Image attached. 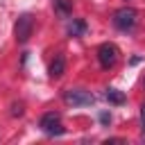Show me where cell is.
<instances>
[{
    "mask_svg": "<svg viewBox=\"0 0 145 145\" xmlns=\"http://www.w3.org/2000/svg\"><path fill=\"white\" fill-rule=\"evenodd\" d=\"M63 102L70 106H88L95 102V95L84 88H68V91H63Z\"/></svg>",
    "mask_w": 145,
    "mask_h": 145,
    "instance_id": "obj_1",
    "label": "cell"
},
{
    "mask_svg": "<svg viewBox=\"0 0 145 145\" xmlns=\"http://www.w3.org/2000/svg\"><path fill=\"white\" fill-rule=\"evenodd\" d=\"M136 20H138V14H136V9H131V7H120V9L113 14V25H116L118 29H122V32L134 29Z\"/></svg>",
    "mask_w": 145,
    "mask_h": 145,
    "instance_id": "obj_2",
    "label": "cell"
},
{
    "mask_svg": "<svg viewBox=\"0 0 145 145\" xmlns=\"http://www.w3.org/2000/svg\"><path fill=\"white\" fill-rule=\"evenodd\" d=\"M32 29H34V18L32 14H20L16 18V25H14V36L18 43H25L29 36H32Z\"/></svg>",
    "mask_w": 145,
    "mask_h": 145,
    "instance_id": "obj_3",
    "label": "cell"
},
{
    "mask_svg": "<svg viewBox=\"0 0 145 145\" xmlns=\"http://www.w3.org/2000/svg\"><path fill=\"white\" fill-rule=\"evenodd\" d=\"M41 129L48 134V136H63L66 134V129H63V125H61V118H59V113H45L43 118H41Z\"/></svg>",
    "mask_w": 145,
    "mask_h": 145,
    "instance_id": "obj_4",
    "label": "cell"
},
{
    "mask_svg": "<svg viewBox=\"0 0 145 145\" xmlns=\"http://www.w3.org/2000/svg\"><path fill=\"white\" fill-rule=\"evenodd\" d=\"M97 61H100V66L102 68H113L116 66V61H118V48L113 45V43H102L100 48H97Z\"/></svg>",
    "mask_w": 145,
    "mask_h": 145,
    "instance_id": "obj_5",
    "label": "cell"
},
{
    "mask_svg": "<svg viewBox=\"0 0 145 145\" xmlns=\"http://www.w3.org/2000/svg\"><path fill=\"white\" fill-rule=\"evenodd\" d=\"M48 72H50V77H52V79H59V77L66 72V57H63V54H54V59L50 61Z\"/></svg>",
    "mask_w": 145,
    "mask_h": 145,
    "instance_id": "obj_6",
    "label": "cell"
},
{
    "mask_svg": "<svg viewBox=\"0 0 145 145\" xmlns=\"http://www.w3.org/2000/svg\"><path fill=\"white\" fill-rule=\"evenodd\" d=\"M104 97H106L111 104H122V102H125V93H122V91H118V88H106Z\"/></svg>",
    "mask_w": 145,
    "mask_h": 145,
    "instance_id": "obj_7",
    "label": "cell"
},
{
    "mask_svg": "<svg viewBox=\"0 0 145 145\" xmlns=\"http://www.w3.org/2000/svg\"><path fill=\"white\" fill-rule=\"evenodd\" d=\"M70 36H79V34H84L86 32V23L84 20H72V25H70Z\"/></svg>",
    "mask_w": 145,
    "mask_h": 145,
    "instance_id": "obj_8",
    "label": "cell"
},
{
    "mask_svg": "<svg viewBox=\"0 0 145 145\" xmlns=\"http://www.w3.org/2000/svg\"><path fill=\"white\" fill-rule=\"evenodd\" d=\"M54 5H57V11H59L61 16H68V14H70V7H68L66 0H54Z\"/></svg>",
    "mask_w": 145,
    "mask_h": 145,
    "instance_id": "obj_9",
    "label": "cell"
},
{
    "mask_svg": "<svg viewBox=\"0 0 145 145\" xmlns=\"http://www.w3.org/2000/svg\"><path fill=\"white\" fill-rule=\"evenodd\" d=\"M23 111H25V109H23V102H14V104H11V116H14V118H16V116H23Z\"/></svg>",
    "mask_w": 145,
    "mask_h": 145,
    "instance_id": "obj_10",
    "label": "cell"
},
{
    "mask_svg": "<svg viewBox=\"0 0 145 145\" xmlns=\"http://www.w3.org/2000/svg\"><path fill=\"white\" fill-rule=\"evenodd\" d=\"M140 122L145 125V104H143V109H140Z\"/></svg>",
    "mask_w": 145,
    "mask_h": 145,
    "instance_id": "obj_11",
    "label": "cell"
}]
</instances>
